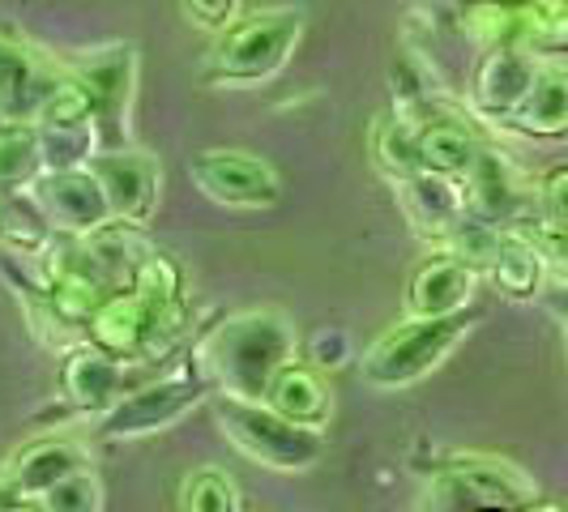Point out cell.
Instances as JSON below:
<instances>
[{"mask_svg": "<svg viewBox=\"0 0 568 512\" xmlns=\"http://www.w3.org/2000/svg\"><path fill=\"white\" fill-rule=\"evenodd\" d=\"M300 334L291 316L278 308H244L210 325L193 346L189 359L210 385L214 398L265 401L274 376L295 359Z\"/></svg>", "mask_w": 568, "mask_h": 512, "instance_id": "1", "label": "cell"}, {"mask_svg": "<svg viewBox=\"0 0 568 512\" xmlns=\"http://www.w3.org/2000/svg\"><path fill=\"white\" fill-rule=\"evenodd\" d=\"M304 39V9L274 4L235 18L223 34H214L210 60L201 64V82L219 90H248L265 85L286 69Z\"/></svg>", "mask_w": 568, "mask_h": 512, "instance_id": "2", "label": "cell"}, {"mask_svg": "<svg viewBox=\"0 0 568 512\" xmlns=\"http://www.w3.org/2000/svg\"><path fill=\"white\" fill-rule=\"evenodd\" d=\"M479 313L466 308L454 316H402L398 325H389L364 355V380L381 393H398L419 385L424 376L440 368L457 350V341L475 329Z\"/></svg>", "mask_w": 568, "mask_h": 512, "instance_id": "3", "label": "cell"}, {"mask_svg": "<svg viewBox=\"0 0 568 512\" xmlns=\"http://www.w3.org/2000/svg\"><path fill=\"white\" fill-rule=\"evenodd\" d=\"M184 334H189L184 304L163 308V304L142 299L129 286L108 290L82 329L85 341H94L99 350H108L115 359H129V363H168L184 350Z\"/></svg>", "mask_w": 568, "mask_h": 512, "instance_id": "4", "label": "cell"}, {"mask_svg": "<svg viewBox=\"0 0 568 512\" xmlns=\"http://www.w3.org/2000/svg\"><path fill=\"white\" fill-rule=\"evenodd\" d=\"M214 419L223 427L227 444L256 465L270 470H313L325 457V431L291 423L270 401L214 398Z\"/></svg>", "mask_w": 568, "mask_h": 512, "instance_id": "5", "label": "cell"}, {"mask_svg": "<svg viewBox=\"0 0 568 512\" xmlns=\"http://www.w3.org/2000/svg\"><path fill=\"white\" fill-rule=\"evenodd\" d=\"M205 398H214L210 385H205L201 371L193 368L189 350H180V355L171 359V368L142 380L133 393H124V398L115 401L112 410H103L94 431H99L103 440L154 436V431H163V427L180 423V419H184L193 406H201Z\"/></svg>", "mask_w": 568, "mask_h": 512, "instance_id": "6", "label": "cell"}, {"mask_svg": "<svg viewBox=\"0 0 568 512\" xmlns=\"http://www.w3.org/2000/svg\"><path fill=\"white\" fill-rule=\"evenodd\" d=\"M69 78L82 85L94 112L99 150H124L129 145V112H133V90H138V48L115 39L85 57L64 64Z\"/></svg>", "mask_w": 568, "mask_h": 512, "instance_id": "7", "label": "cell"}, {"mask_svg": "<svg viewBox=\"0 0 568 512\" xmlns=\"http://www.w3.org/2000/svg\"><path fill=\"white\" fill-rule=\"evenodd\" d=\"M539 491L526 470L491 453H454L436 470V504L440 512L470 509H521Z\"/></svg>", "mask_w": 568, "mask_h": 512, "instance_id": "8", "label": "cell"}, {"mask_svg": "<svg viewBox=\"0 0 568 512\" xmlns=\"http://www.w3.org/2000/svg\"><path fill=\"white\" fill-rule=\"evenodd\" d=\"M168 363H129V359H115L108 350H99L94 341H73L64 350V363H60V398L73 414H103L112 410L124 393H133L142 380L159 376Z\"/></svg>", "mask_w": 568, "mask_h": 512, "instance_id": "9", "label": "cell"}, {"mask_svg": "<svg viewBox=\"0 0 568 512\" xmlns=\"http://www.w3.org/2000/svg\"><path fill=\"white\" fill-rule=\"evenodd\" d=\"M189 175L205 197L227 209H274L283 197L278 171L248 150H201L189 158Z\"/></svg>", "mask_w": 568, "mask_h": 512, "instance_id": "10", "label": "cell"}, {"mask_svg": "<svg viewBox=\"0 0 568 512\" xmlns=\"http://www.w3.org/2000/svg\"><path fill=\"white\" fill-rule=\"evenodd\" d=\"M30 197L39 201V209L48 214V223L57 227V235L82 239L90 231L112 223V205H108L103 184L94 180L90 167L43 171V175L30 184Z\"/></svg>", "mask_w": 568, "mask_h": 512, "instance_id": "11", "label": "cell"}, {"mask_svg": "<svg viewBox=\"0 0 568 512\" xmlns=\"http://www.w3.org/2000/svg\"><path fill=\"white\" fill-rule=\"evenodd\" d=\"M94 180L103 184V197L112 205L115 223H129V227H145L159 209V163L124 145V150H99L90 158Z\"/></svg>", "mask_w": 568, "mask_h": 512, "instance_id": "12", "label": "cell"}, {"mask_svg": "<svg viewBox=\"0 0 568 512\" xmlns=\"http://www.w3.org/2000/svg\"><path fill=\"white\" fill-rule=\"evenodd\" d=\"M462 201H466V214L496 223V227H517L521 214H526V201L530 188L521 180V171L513 167V158L496 145H479L470 171L462 175Z\"/></svg>", "mask_w": 568, "mask_h": 512, "instance_id": "13", "label": "cell"}, {"mask_svg": "<svg viewBox=\"0 0 568 512\" xmlns=\"http://www.w3.org/2000/svg\"><path fill=\"white\" fill-rule=\"evenodd\" d=\"M542 60L530 57L526 48H491L475 64V78H470V103L484 120H509L521 99L530 94V85L539 78Z\"/></svg>", "mask_w": 568, "mask_h": 512, "instance_id": "14", "label": "cell"}, {"mask_svg": "<svg viewBox=\"0 0 568 512\" xmlns=\"http://www.w3.org/2000/svg\"><path fill=\"white\" fill-rule=\"evenodd\" d=\"M60 64L43 60L13 34H0V115L13 124H34L39 103L57 85Z\"/></svg>", "mask_w": 568, "mask_h": 512, "instance_id": "15", "label": "cell"}, {"mask_svg": "<svg viewBox=\"0 0 568 512\" xmlns=\"http://www.w3.org/2000/svg\"><path fill=\"white\" fill-rule=\"evenodd\" d=\"M479 278L470 265H462L457 256L440 253L427 256L424 265H415L410 283H406V313L410 316H454L466 313L475 304Z\"/></svg>", "mask_w": 568, "mask_h": 512, "instance_id": "16", "label": "cell"}, {"mask_svg": "<svg viewBox=\"0 0 568 512\" xmlns=\"http://www.w3.org/2000/svg\"><path fill=\"white\" fill-rule=\"evenodd\" d=\"M398 184V201L406 209V223L415 227V235H424L427 244H440L454 223L466 214V201H462V180L449 175H436V171H415Z\"/></svg>", "mask_w": 568, "mask_h": 512, "instance_id": "17", "label": "cell"}, {"mask_svg": "<svg viewBox=\"0 0 568 512\" xmlns=\"http://www.w3.org/2000/svg\"><path fill=\"white\" fill-rule=\"evenodd\" d=\"M513 133L530 142H565L568 137V64L565 60H542L539 78L521 107L505 120Z\"/></svg>", "mask_w": 568, "mask_h": 512, "instance_id": "18", "label": "cell"}, {"mask_svg": "<svg viewBox=\"0 0 568 512\" xmlns=\"http://www.w3.org/2000/svg\"><path fill=\"white\" fill-rule=\"evenodd\" d=\"M78 248H82L85 274L103 286V290L133 286V274H138L142 256L150 253V244L142 239V227H129V223H115V218L108 227L82 235Z\"/></svg>", "mask_w": 568, "mask_h": 512, "instance_id": "19", "label": "cell"}, {"mask_svg": "<svg viewBox=\"0 0 568 512\" xmlns=\"http://www.w3.org/2000/svg\"><path fill=\"white\" fill-rule=\"evenodd\" d=\"M265 401H270L278 414H286L291 423L316 427V431H325L329 419H334V389H329V380L321 376L316 363H300V359H291V363L274 376Z\"/></svg>", "mask_w": 568, "mask_h": 512, "instance_id": "20", "label": "cell"}, {"mask_svg": "<svg viewBox=\"0 0 568 512\" xmlns=\"http://www.w3.org/2000/svg\"><path fill=\"white\" fill-rule=\"evenodd\" d=\"M90 465V457L78 440H64V436H43V440H30L27 449H18L13 461L4 465L13 474V483L22 495L39 500L43 491H52L60 479H69L73 470Z\"/></svg>", "mask_w": 568, "mask_h": 512, "instance_id": "21", "label": "cell"}, {"mask_svg": "<svg viewBox=\"0 0 568 512\" xmlns=\"http://www.w3.org/2000/svg\"><path fill=\"white\" fill-rule=\"evenodd\" d=\"M487 278H491V286H496L505 299H513V304H530V299H539L542 283H547V265H542V253L535 248V239H530L521 227L505 231L500 253H496V260H491Z\"/></svg>", "mask_w": 568, "mask_h": 512, "instance_id": "22", "label": "cell"}, {"mask_svg": "<svg viewBox=\"0 0 568 512\" xmlns=\"http://www.w3.org/2000/svg\"><path fill=\"white\" fill-rule=\"evenodd\" d=\"M415 133H419V163H424V171L449 175V180H462L470 171V163H475L479 145H484L466 120H457L449 112H440L436 120L419 124Z\"/></svg>", "mask_w": 568, "mask_h": 512, "instance_id": "23", "label": "cell"}, {"mask_svg": "<svg viewBox=\"0 0 568 512\" xmlns=\"http://www.w3.org/2000/svg\"><path fill=\"white\" fill-rule=\"evenodd\" d=\"M57 227L48 223V214L39 209V201L30 197V188L22 193H0V248L22 260H39L52 248Z\"/></svg>", "mask_w": 568, "mask_h": 512, "instance_id": "24", "label": "cell"}, {"mask_svg": "<svg viewBox=\"0 0 568 512\" xmlns=\"http://www.w3.org/2000/svg\"><path fill=\"white\" fill-rule=\"evenodd\" d=\"M517 48L539 60H565L568 0H517Z\"/></svg>", "mask_w": 568, "mask_h": 512, "instance_id": "25", "label": "cell"}, {"mask_svg": "<svg viewBox=\"0 0 568 512\" xmlns=\"http://www.w3.org/2000/svg\"><path fill=\"white\" fill-rule=\"evenodd\" d=\"M48 171L34 124H0V193H22Z\"/></svg>", "mask_w": 568, "mask_h": 512, "instance_id": "26", "label": "cell"}, {"mask_svg": "<svg viewBox=\"0 0 568 512\" xmlns=\"http://www.w3.org/2000/svg\"><path fill=\"white\" fill-rule=\"evenodd\" d=\"M454 18L479 52L517 48V0H466Z\"/></svg>", "mask_w": 568, "mask_h": 512, "instance_id": "27", "label": "cell"}, {"mask_svg": "<svg viewBox=\"0 0 568 512\" xmlns=\"http://www.w3.org/2000/svg\"><path fill=\"white\" fill-rule=\"evenodd\" d=\"M372 158H376V167L385 171L389 180H406V175L424 171L415 124H406V120L394 112L385 115V120H376V124H372Z\"/></svg>", "mask_w": 568, "mask_h": 512, "instance_id": "28", "label": "cell"}, {"mask_svg": "<svg viewBox=\"0 0 568 512\" xmlns=\"http://www.w3.org/2000/svg\"><path fill=\"white\" fill-rule=\"evenodd\" d=\"M500 239H505V227L484 223V218H475V214H462V218L454 223V231H449L436 248L457 256V260L470 265L475 274H487L491 260H496V253H500Z\"/></svg>", "mask_w": 568, "mask_h": 512, "instance_id": "29", "label": "cell"}, {"mask_svg": "<svg viewBox=\"0 0 568 512\" xmlns=\"http://www.w3.org/2000/svg\"><path fill=\"white\" fill-rule=\"evenodd\" d=\"M129 290H138L150 304L180 308V304H184V265L171 253H163V248H150V253L142 256V265H138Z\"/></svg>", "mask_w": 568, "mask_h": 512, "instance_id": "30", "label": "cell"}, {"mask_svg": "<svg viewBox=\"0 0 568 512\" xmlns=\"http://www.w3.org/2000/svg\"><path fill=\"white\" fill-rule=\"evenodd\" d=\"M39 129V145H43V163L48 171H69V167H90V158L99 154V133L94 124H78V129Z\"/></svg>", "mask_w": 568, "mask_h": 512, "instance_id": "31", "label": "cell"}, {"mask_svg": "<svg viewBox=\"0 0 568 512\" xmlns=\"http://www.w3.org/2000/svg\"><path fill=\"white\" fill-rule=\"evenodd\" d=\"M34 124H48V129H78V124H94L90 99H85L82 85L69 78V69H64V64H60L57 85H52V90H48V99L39 103Z\"/></svg>", "mask_w": 568, "mask_h": 512, "instance_id": "32", "label": "cell"}, {"mask_svg": "<svg viewBox=\"0 0 568 512\" xmlns=\"http://www.w3.org/2000/svg\"><path fill=\"white\" fill-rule=\"evenodd\" d=\"M180 512H240V491L223 470L205 465V470H193L184 479Z\"/></svg>", "mask_w": 568, "mask_h": 512, "instance_id": "33", "label": "cell"}, {"mask_svg": "<svg viewBox=\"0 0 568 512\" xmlns=\"http://www.w3.org/2000/svg\"><path fill=\"white\" fill-rule=\"evenodd\" d=\"M39 504L43 512H103V483L90 465H82L69 479H60L52 491H43Z\"/></svg>", "mask_w": 568, "mask_h": 512, "instance_id": "34", "label": "cell"}, {"mask_svg": "<svg viewBox=\"0 0 568 512\" xmlns=\"http://www.w3.org/2000/svg\"><path fill=\"white\" fill-rule=\"evenodd\" d=\"M535 218H539L542 227H556V231H568V163H556V167H547L539 175V184H535Z\"/></svg>", "mask_w": 568, "mask_h": 512, "instance_id": "35", "label": "cell"}, {"mask_svg": "<svg viewBox=\"0 0 568 512\" xmlns=\"http://www.w3.org/2000/svg\"><path fill=\"white\" fill-rule=\"evenodd\" d=\"M517 227L535 239V248L542 253V265H547V278H556V286H568V231L542 227L539 218L517 223Z\"/></svg>", "mask_w": 568, "mask_h": 512, "instance_id": "36", "label": "cell"}, {"mask_svg": "<svg viewBox=\"0 0 568 512\" xmlns=\"http://www.w3.org/2000/svg\"><path fill=\"white\" fill-rule=\"evenodd\" d=\"M180 4H184L189 22L210 34H223L240 18V0H180Z\"/></svg>", "mask_w": 568, "mask_h": 512, "instance_id": "37", "label": "cell"}, {"mask_svg": "<svg viewBox=\"0 0 568 512\" xmlns=\"http://www.w3.org/2000/svg\"><path fill=\"white\" fill-rule=\"evenodd\" d=\"M13 500H22V491H18V483H13V474H9V470H0V512L9 509Z\"/></svg>", "mask_w": 568, "mask_h": 512, "instance_id": "38", "label": "cell"}, {"mask_svg": "<svg viewBox=\"0 0 568 512\" xmlns=\"http://www.w3.org/2000/svg\"><path fill=\"white\" fill-rule=\"evenodd\" d=\"M517 512H568V504H560V500H539V495H535L530 504H521Z\"/></svg>", "mask_w": 568, "mask_h": 512, "instance_id": "39", "label": "cell"}, {"mask_svg": "<svg viewBox=\"0 0 568 512\" xmlns=\"http://www.w3.org/2000/svg\"><path fill=\"white\" fill-rule=\"evenodd\" d=\"M440 4H449V9H462V4H466V0H440Z\"/></svg>", "mask_w": 568, "mask_h": 512, "instance_id": "40", "label": "cell"}, {"mask_svg": "<svg viewBox=\"0 0 568 512\" xmlns=\"http://www.w3.org/2000/svg\"><path fill=\"white\" fill-rule=\"evenodd\" d=\"M470 512H517V509H470Z\"/></svg>", "mask_w": 568, "mask_h": 512, "instance_id": "41", "label": "cell"}, {"mask_svg": "<svg viewBox=\"0 0 568 512\" xmlns=\"http://www.w3.org/2000/svg\"><path fill=\"white\" fill-rule=\"evenodd\" d=\"M565 338H568V316H565Z\"/></svg>", "mask_w": 568, "mask_h": 512, "instance_id": "42", "label": "cell"}, {"mask_svg": "<svg viewBox=\"0 0 568 512\" xmlns=\"http://www.w3.org/2000/svg\"><path fill=\"white\" fill-rule=\"evenodd\" d=\"M0 124H4V115H0Z\"/></svg>", "mask_w": 568, "mask_h": 512, "instance_id": "43", "label": "cell"}]
</instances>
